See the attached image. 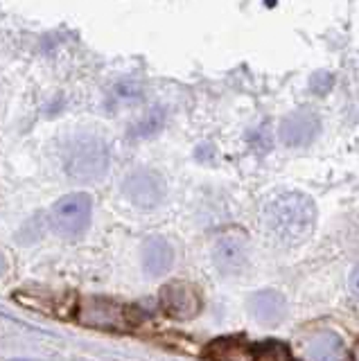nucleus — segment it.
<instances>
[{
  "mask_svg": "<svg viewBox=\"0 0 359 361\" xmlns=\"http://www.w3.org/2000/svg\"><path fill=\"white\" fill-rule=\"evenodd\" d=\"M262 224L276 242L294 246L312 235L317 224V206L303 192H285L264 206Z\"/></svg>",
  "mask_w": 359,
  "mask_h": 361,
  "instance_id": "obj_1",
  "label": "nucleus"
},
{
  "mask_svg": "<svg viewBox=\"0 0 359 361\" xmlns=\"http://www.w3.org/2000/svg\"><path fill=\"white\" fill-rule=\"evenodd\" d=\"M111 165V147L95 133H80L68 145L63 156V169L73 180L82 183H97L109 172Z\"/></svg>",
  "mask_w": 359,
  "mask_h": 361,
  "instance_id": "obj_2",
  "label": "nucleus"
},
{
  "mask_svg": "<svg viewBox=\"0 0 359 361\" xmlns=\"http://www.w3.org/2000/svg\"><path fill=\"white\" fill-rule=\"evenodd\" d=\"M93 219V201L84 192H73L50 208V224L52 228L63 237H82Z\"/></svg>",
  "mask_w": 359,
  "mask_h": 361,
  "instance_id": "obj_3",
  "label": "nucleus"
},
{
  "mask_svg": "<svg viewBox=\"0 0 359 361\" xmlns=\"http://www.w3.org/2000/svg\"><path fill=\"white\" fill-rule=\"evenodd\" d=\"M159 302L167 316H172L176 321H190L199 316L201 307H204V298L195 285L183 280H174L163 285L159 293Z\"/></svg>",
  "mask_w": 359,
  "mask_h": 361,
  "instance_id": "obj_4",
  "label": "nucleus"
},
{
  "mask_svg": "<svg viewBox=\"0 0 359 361\" xmlns=\"http://www.w3.org/2000/svg\"><path fill=\"white\" fill-rule=\"evenodd\" d=\"M125 197L138 208H156L167 195L165 178L154 169H133L122 183Z\"/></svg>",
  "mask_w": 359,
  "mask_h": 361,
  "instance_id": "obj_5",
  "label": "nucleus"
},
{
  "mask_svg": "<svg viewBox=\"0 0 359 361\" xmlns=\"http://www.w3.org/2000/svg\"><path fill=\"white\" fill-rule=\"evenodd\" d=\"M319 129H321L319 118L308 109H298L283 118L278 135L287 147H305L314 142V138L319 135Z\"/></svg>",
  "mask_w": 359,
  "mask_h": 361,
  "instance_id": "obj_6",
  "label": "nucleus"
},
{
  "mask_svg": "<svg viewBox=\"0 0 359 361\" xmlns=\"http://www.w3.org/2000/svg\"><path fill=\"white\" fill-rule=\"evenodd\" d=\"M212 262L221 274L233 276L249 264V242L242 235H221L212 246Z\"/></svg>",
  "mask_w": 359,
  "mask_h": 361,
  "instance_id": "obj_7",
  "label": "nucleus"
},
{
  "mask_svg": "<svg viewBox=\"0 0 359 361\" xmlns=\"http://www.w3.org/2000/svg\"><path fill=\"white\" fill-rule=\"evenodd\" d=\"M82 323L88 327H127L133 323V310L127 305L95 298L93 307H84Z\"/></svg>",
  "mask_w": 359,
  "mask_h": 361,
  "instance_id": "obj_8",
  "label": "nucleus"
},
{
  "mask_svg": "<svg viewBox=\"0 0 359 361\" xmlns=\"http://www.w3.org/2000/svg\"><path fill=\"white\" fill-rule=\"evenodd\" d=\"M246 305H249V312L253 314V319L264 325H276L283 321L287 314V300L283 293L276 289H260L251 293Z\"/></svg>",
  "mask_w": 359,
  "mask_h": 361,
  "instance_id": "obj_9",
  "label": "nucleus"
},
{
  "mask_svg": "<svg viewBox=\"0 0 359 361\" xmlns=\"http://www.w3.org/2000/svg\"><path fill=\"white\" fill-rule=\"evenodd\" d=\"M140 262H142V271L150 278H159L172 269L174 248L170 242L165 240V237H152V240H147L142 244Z\"/></svg>",
  "mask_w": 359,
  "mask_h": 361,
  "instance_id": "obj_10",
  "label": "nucleus"
},
{
  "mask_svg": "<svg viewBox=\"0 0 359 361\" xmlns=\"http://www.w3.org/2000/svg\"><path fill=\"white\" fill-rule=\"evenodd\" d=\"M249 341H244L240 336H221L210 341L204 348L206 361H253Z\"/></svg>",
  "mask_w": 359,
  "mask_h": 361,
  "instance_id": "obj_11",
  "label": "nucleus"
},
{
  "mask_svg": "<svg viewBox=\"0 0 359 361\" xmlns=\"http://www.w3.org/2000/svg\"><path fill=\"white\" fill-rule=\"evenodd\" d=\"M308 361H343L346 350L341 336H336L334 332H319L314 334L308 348H305Z\"/></svg>",
  "mask_w": 359,
  "mask_h": 361,
  "instance_id": "obj_12",
  "label": "nucleus"
},
{
  "mask_svg": "<svg viewBox=\"0 0 359 361\" xmlns=\"http://www.w3.org/2000/svg\"><path fill=\"white\" fill-rule=\"evenodd\" d=\"M253 361H296L287 343L283 341H262L251 345Z\"/></svg>",
  "mask_w": 359,
  "mask_h": 361,
  "instance_id": "obj_13",
  "label": "nucleus"
},
{
  "mask_svg": "<svg viewBox=\"0 0 359 361\" xmlns=\"http://www.w3.org/2000/svg\"><path fill=\"white\" fill-rule=\"evenodd\" d=\"M163 124H165V111L161 106H156L140 122L133 124L129 135L131 138H152V135H156L163 129Z\"/></svg>",
  "mask_w": 359,
  "mask_h": 361,
  "instance_id": "obj_14",
  "label": "nucleus"
},
{
  "mask_svg": "<svg viewBox=\"0 0 359 361\" xmlns=\"http://www.w3.org/2000/svg\"><path fill=\"white\" fill-rule=\"evenodd\" d=\"M334 86V75L328 71H319L310 77V90L317 95H328Z\"/></svg>",
  "mask_w": 359,
  "mask_h": 361,
  "instance_id": "obj_15",
  "label": "nucleus"
},
{
  "mask_svg": "<svg viewBox=\"0 0 359 361\" xmlns=\"http://www.w3.org/2000/svg\"><path fill=\"white\" fill-rule=\"evenodd\" d=\"M348 287H351V293H353V296L359 300V264L353 269L351 278H348Z\"/></svg>",
  "mask_w": 359,
  "mask_h": 361,
  "instance_id": "obj_16",
  "label": "nucleus"
},
{
  "mask_svg": "<svg viewBox=\"0 0 359 361\" xmlns=\"http://www.w3.org/2000/svg\"><path fill=\"white\" fill-rule=\"evenodd\" d=\"M5 269H7V259L3 257V253H0V276L5 274Z\"/></svg>",
  "mask_w": 359,
  "mask_h": 361,
  "instance_id": "obj_17",
  "label": "nucleus"
},
{
  "mask_svg": "<svg viewBox=\"0 0 359 361\" xmlns=\"http://www.w3.org/2000/svg\"><path fill=\"white\" fill-rule=\"evenodd\" d=\"M353 357H355V361H359V341H357L355 348H353Z\"/></svg>",
  "mask_w": 359,
  "mask_h": 361,
  "instance_id": "obj_18",
  "label": "nucleus"
}]
</instances>
